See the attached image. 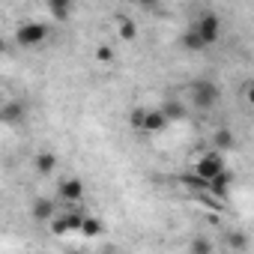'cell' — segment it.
Listing matches in <instances>:
<instances>
[{
	"mask_svg": "<svg viewBox=\"0 0 254 254\" xmlns=\"http://www.w3.org/2000/svg\"><path fill=\"white\" fill-rule=\"evenodd\" d=\"M189 96H191V105H194L197 111H206V108H212V105L221 99V90H218V84H215V81L200 78V81H191Z\"/></svg>",
	"mask_w": 254,
	"mask_h": 254,
	"instance_id": "cell-1",
	"label": "cell"
},
{
	"mask_svg": "<svg viewBox=\"0 0 254 254\" xmlns=\"http://www.w3.org/2000/svg\"><path fill=\"white\" fill-rule=\"evenodd\" d=\"M15 39H18V45H24V48H36V45H42V42L48 39V27L39 24V21H27V24H21V27L15 30Z\"/></svg>",
	"mask_w": 254,
	"mask_h": 254,
	"instance_id": "cell-2",
	"label": "cell"
},
{
	"mask_svg": "<svg viewBox=\"0 0 254 254\" xmlns=\"http://www.w3.org/2000/svg\"><path fill=\"white\" fill-rule=\"evenodd\" d=\"M194 27H197V33H200V39L206 42V48L215 45V42L221 39V18H218L215 12H203L200 21H197Z\"/></svg>",
	"mask_w": 254,
	"mask_h": 254,
	"instance_id": "cell-3",
	"label": "cell"
},
{
	"mask_svg": "<svg viewBox=\"0 0 254 254\" xmlns=\"http://www.w3.org/2000/svg\"><path fill=\"white\" fill-rule=\"evenodd\" d=\"M224 171V159H221V150H209V153H203L200 159H197V165H194V174H200L206 183L215 177V174H221Z\"/></svg>",
	"mask_w": 254,
	"mask_h": 254,
	"instance_id": "cell-4",
	"label": "cell"
},
{
	"mask_svg": "<svg viewBox=\"0 0 254 254\" xmlns=\"http://www.w3.org/2000/svg\"><path fill=\"white\" fill-rule=\"evenodd\" d=\"M168 114L162 111V108H147V114H144V126H141V132L144 135H159L162 129H168Z\"/></svg>",
	"mask_w": 254,
	"mask_h": 254,
	"instance_id": "cell-5",
	"label": "cell"
},
{
	"mask_svg": "<svg viewBox=\"0 0 254 254\" xmlns=\"http://www.w3.org/2000/svg\"><path fill=\"white\" fill-rule=\"evenodd\" d=\"M230 183H233V177H230V171L224 168L221 174H215L212 180H209V186H206V191L215 197V200H224L227 197V191H230Z\"/></svg>",
	"mask_w": 254,
	"mask_h": 254,
	"instance_id": "cell-6",
	"label": "cell"
},
{
	"mask_svg": "<svg viewBox=\"0 0 254 254\" xmlns=\"http://www.w3.org/2000/svg\"><path fill=\"white\" fill-rule=\"evenodd\" d=\"M60 197H63L69 206L81 203V197H84V186H81V180H63V183H60Z\"/></svg>",
	"mask_w": 254,
	"mask_h": 254,
	"instance_id": "cell-7",
	"label": "cell"
},
{
	"mask_svg": "<svg viewBox=\"0 0 254 254\" xmlns=\"http://www.w3.org/2000/svg\"><path fill=\"white\" fill-rule=\"evenodd\" d=\"M45 6H48V12H51L57 21H66L69 12H72V0H45Z\"/></svg>",
	"mask_w": 254,
	"mask_h": 254,
	"instance_id": "cell-8",
	"label": "cell"
},
{
	"mask_svg": "<svg viewBox=\"0 0 254 254\" xmlns=\"http://www.w3.org/2000/svg\"><path fill=\"white\" fill-rule=\"evenodd\" d=\"M33 218H36V221H51V218H54V203H51L48 197H39V200L33 203Z\"/></svg>",
	"mask_w": 254,
	"mask_h": 254,
	"instance_id": "cell-9",
	"label": "cell"
},
{
	"mask_svg": "<svg viewBox=\"0 0 254 254\" xmlns=\"http://www.w3.org/2000/svg\"><path fill=\"white\" fill-rule=\"evenodd\" d=\"M183 48H189V51H203V48H206V42L200 39L197 27H191V30L183 33Z\"/></svg>",
	"mask_w": 254,
	"mask_h": 254,
	"instance_id": "cell-10",
	"label": "cell"
},
{
	"mask_svg": "<svg viewBox=\"0 0 254 254\" xmlns=\"http://www.w3.org/2000/svg\"><path fill=\"white\" fill-rule=\"evenodd\" d=\"M33 165H36V171H39V174H51V171H54V165H57V159H54L51 153H39Z\"/></svg>",
	"mask_w": 254,
	"mask_h": 254,
	"instance_id": "cell-11",
	"label": "cell"
},
{
	"mask_svg": "<svg viewBox=\"0 0 254 254\" xmlns=\"http://www.w3.org/2000/svg\"><path fill=\"white\" fill-rule=\"evenodd\" d=\"M117 30H120V39H126V42H132V39L138 36V27H135L132 21H126V18L117 21Z\"/></svg>",
	"mask_w": 254,
	"mask_h": 254,
	"instance_id": "cell-12",
	"label": "cell"
},
{
	"mask_svg": "<svg viewBox=\"0 0 254 254\" xmlns=\"http://www.w3.org/2000/svg\"><path fill=\"white\" fill-rule=\"evenodd\" d=\"M162 111L168 114V120H183V117H186V108H183L180 102H165Z\"/></svg>",
	"mask_w": 254,
	"mask_h": 254,
	"instance_id": "cell-13",
	"label": "cell"
},
{
	"mask_svg": "<svg viewBox=\"0 0 254 254\" xmlns=\"http://www.w3.org/2000/svg\"><path fill=\"white\" fill-rule=\"evenodd\" d=\"M21 114H24V108H21L18 102H9V105H3V120H6V123H15Z\"/></svg>",
	"mask_w": 254,
	"mask_h": 254,
	"instance_id": "cell-14",
	"label": "cell"
},
{
	"mask_svg": "<svg viewBox=\"0 0 254 254\" xmlns=\"http://www.w3.org/2000/svg\"><path fill=\"white\" fill-rule=\"evenodd\" d=\"M81 233H84V236H96V233H102V221H99V218H84Z\"/></svg>",
	"mask_w": 254,
	"mask_h": 254,
	"instance_id": "cell-15",
	"label": "cell"
},
{
	"mask_svg": "<svg viewBox=\"0 0 254 254\" xmlns=\"http://www.w3.org/2000/svg\"><path fill=\"white\" fill-rule=\"evenodd\" d=\"M227 147H233V138H230L227 129H221V132L215 135V150H227Z\"/></svg>",
	"mask_w": 254,
	"mask_h": 254,
	"instance_id": "cell-16",
	"label": "cell"
},
{
	"mask_svg": "<svg viewBox=\"0 0 254 254\" xmlns=\"http://www.w3.org/2000/svg\"><path fill=\"white\" fill-rule=\"evenodd\" d=\"M111 60H114V51L108 45H99L96 48V63H111Z\"/></svg>",
	"mask_w": 254,
	"mask_h": 254,
	"instance_id": "cell-17",
	"label": "cell"
},
{
	"mask_svg": "<svg viewBox=\"0 0 254 254\" xmlns=\"http://www.w3.org/2000/svg\"><path fill=\"white\" fill-rule=\"evenodd\" d=\"M144 114H147L144 108H135V111H132V126H135L138 132H141V126H144Z\"/></svg>",
	"mask_w": 254,
	"mask_h": 254,
	"instance_id": "cell-18",
	"label": "cell"
},
{
	"mask_svg": "<svg viewBox=\"0 0 254 254\" xmlns=\"http://www.w3.org/2000/svg\"><path fill=\"white\" fill-rule=\"evenodd\" d=\"M245 99H248V105H254V81L245 84Z\"/></svg>",
	"mask_w": 254,
	"mask_h": 254,
	"instance_id": "cell-19",
	"label": "cell"
},
{
	"mask_svg": "<svg viewBox=\"0 0 254 254\" xmlns=\"http://www.w3.org/2000/svg\"><path fill=\"white\" fill-rule=\"evenodd\" d=\"M209 248H212V245L203 242V239H200V242H191V251H209Z\"/></svg>",
	"mask_w": 254,
	"mask_h": 254,
	"instance_id": "cell-20",
	"label": "cell"
},
{
	"mask_svg": "<svg viewBox=\"0 0 254 254\" xmlns=\"http://www.w3.org/2000/svg\"><path fill=\"white\" fill-rule=\"evenodd\" d=\"M138 6H144V9H156V0H138Z\"/></svg>",
	"mask_w": 254,
	"mask_h": 254,
	"instance_id": "cell-21",
	"label": "cell"
}]
</instances>
